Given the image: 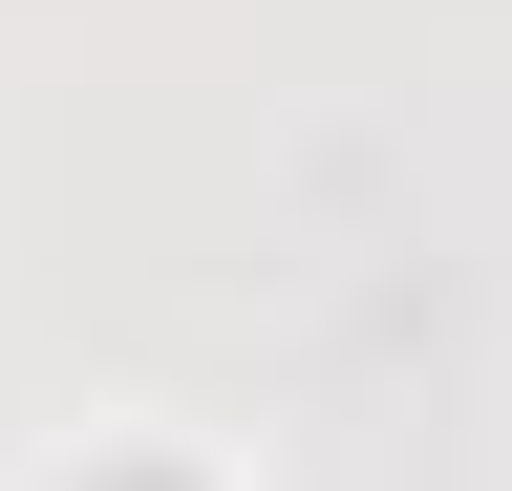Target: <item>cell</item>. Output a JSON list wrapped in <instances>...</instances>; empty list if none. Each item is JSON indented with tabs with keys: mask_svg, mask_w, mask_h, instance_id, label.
Returning <instances> with one entry per match:
<instances>
[{
	"mask_svg": "<svg viewBox=\"0 0 512 491\" xmlns=\"http://www.w3.org/2000/svg\"><path fill=\"white\" fill-rule=\"evenodd\" d=\"M43 491H214V470H192V449H171V427H86V449H64Z\"/></svg>",
	"mask_w": 512,
	"mask_h": 491,
	"instance_id": "obj_1",
	"label": "cell"
}]
</instances>
